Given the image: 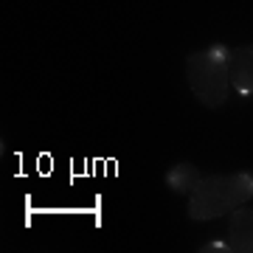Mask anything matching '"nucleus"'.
Instances as JSON below:
<instances>
[{
    "instance_id": "obj_1",
    "label": "nucleus",
    "mask_w": 253,
    "mask_h": 253,
    "mask_svg": "<svg viewBox=\"0 0 253 253\" xmlns=\"http://www.w3.org/2000/svg\"><path fill=\"white\" fill-rule=\"evenodd\" d=\"M251 197H253V172L211 174V177H203L200 186L189 194V217L194 222L228 217L231 211L245 206Z\"/></svg>"
},
{
    "instance_id": "obj_2",
    "label": "nucleus",
    "mask_w": 253,
    "mask_h": 253,
    "mask_svg": "<svg viewBox=\"0 0 253 253\" xmlns=\"http://www.w3.org/2000/svg\"><path fill=\"white\" fill-rule=\"evenodd\" d=\"M186 79L194 99L208 110H217L228 101L231 73H228V48L214 42L206 51L186 56Z\"/></svg>"
},
{
    "instance_id": "obj_3",
    "label": "nucleus",
    "mask_w": 253,
    "mask_h": 253,
    "mask_svg": "<svg viewBox=\"0 0 253 253\" xmlns=\"http://www.w3.org/2000/svg\"><path fill=\"white\" fill-rule=\"evenodd\" d=\"M228 217L225 234L200 248L203 253H253V208L239 206Z\"/></svg>"
},
{
    "instance_id": "obj_4",
    "label": "nucleus",
    "mask_w": 253,
    "mask_h": 253,
    "mask_svg": "<svg viewBox=\"0 0 253 253\" xmlns=\"http://www.w3.org/2000/svg\"><path fill=\"white\" fill-rule=\"evenodd\" d=\"M228 73H231V87L242 96L253 93V45L228 48Z\"/></svg>"
},
{
    "instance_id": "obj_5",
    "label": "nucleus",
    "mask_w": 253,
    "mask_h": 253,
    "mask_svg": "<svg viewBox=\"0 0 253 253\" xmlns=\"http://www.w3.org/2000/svg\"><path fill=\"white\" fill-rule=\"evenodd\" d=\"M200 180H203V174L194 163H177L166 172V186L177 194H191L200 186Z\"/></svg>"
}]
</instances>
